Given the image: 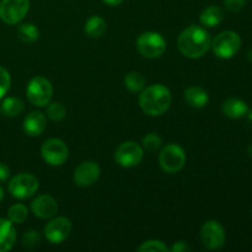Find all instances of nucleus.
<instances>
[{"instance_id":"f257e3e1","label":"nucleus","mask_w":252,"mask_h":252,"mask_svg":"<svg viewBox=\"0 0 252 252\" xmlns=\"http://www.w3.org/2000/svg\"><path fill=\"white\" fill-rule=\"evenodd\" d=\"M212 38L209 32L198 25H191L185 29L177 38V47L182 56L189 59L201 58L209 51Z\"/></svg>"},{"instance_id":"f03ea898","label":"nucleus","mask_w":252,"mask_h":252,"mask_svg":"<svg viewBox=\"0 0 252 252\" xmlns=\"http://www.w3.org/2000/svg\"><path fill=\"white\" fill-rule=\"evenodd\" d=\"M172 102L169 89L161 84H154L140 91L139 106L143 112L152 117H158L166 112Z\"/></svg>"},{"instance_id":"7ed1b4c3","label":"nucleus","mask_w":252,"mask_h":252,"mask_svg":"<svg viewBox=\"0 0 252 252\" xmlns=\"http://www.w3.org/2000/svg\"><path fill=\"white\" fill-rule=\"evenodd\" d=\"M26 95L33 106L46 107L53 96V85L44 76H34L27 84Z\"/></svg>"},{"instance_id":"20e7f679","label":"nucleus","mask_w":252,"mask_h":252,"mask_svg":"<svg viewBox=\"0 0 252 252\" xmlns=\"http://www.w3.org/2000/svg\"><path fill=\"white\" fill-rule=\"evenodd\" d=\"M159 164L160 167L167 174L180 172L186 164V152L179 144L170 143L160 152Z\"/></svg>"},{"instance_id":"39448f33","label":"nucleus","mask_w":252,"mask_h":252,"mask_svg":"<svg viewBox=\"0 0 252 252\" xmlns=\"http://www.w3.org/2000/svg\"><path fill=\"white\" fill-rule=\"evenodd\" d=\"M137 48L143 57L155 59L161 57L166 51V41L158 32H143L137 38Z\"/></svg>"},{"instance_id":"423d86ee","label":"nucleus","mask_w":252,"mask_h":252,"mask_svg":"<svg viewBox=\"0 0 252 252\" xmlns=\"http://www.w3.org/2000/svg\"><path fill=\"white\" fill-rule=\"evenodd\" d=\"M211 47L218 58H233L240 49L241 38L236 32L224 31L214 37Z\"/></svg>"},{"instance_id":"0eeeda50","label":"nucleus","mask_w":252,"mask_h":252,"mask_svg":"<svg viewBox=\"0 0 252 252\" xmlns=\"http://www.w3.org/2000/svg\"><path fill=\"white\" fill-rule=\"evenodd\" d=\"M39 187L36 176L27 172L16 175L9 182V192L14 198L27 199L33 196Z\"/></svg>"},{"instance_id":"6e6552de","label":"nucleus","mask_w":252,"mask_h":252,"mask_svg":"<svg viewBox=\"0 0 252 252\" xmlns=\"http://www.w3.org/2000/svg\"><path fill=\"white\" fill-rule=\"evenodd\" d=\"M30 10V0H1L0 20L7 25H16L24 20Z\"/></svg>"},{"instance_id":"1a4fd4ad","label":"nucleus","mask_w":252,"mask_h":252,"mask_svg":"<svg viewBox=\"0 0 252 252\" xmlns=\"http://www.w3.org/2000/svg\"><path fill=\"white\" fill-rule=\"evenodd\" d=\"M144 157V149L135 142H125L117 147L115 160L122 167H134L140 164Z\"/></svg>"},{"instance_id":"9d476101","label":"nucleus","mask_w":252,"mask_h":252,"mask_svg":"<svg viewBox=\"0 0 252 252\" xmlns=\"http://www.w3.org/2000/svg\"><path fill=\"white\" fill-rule=\"evenodd\" d=\"M41 154L44 161L51 166H61L69 157V149L62 139L52 138L46 140L41 148Z\"/></svg>"},{"instance_id":"9b49d317","label":"nucleus","mask_w":252,"mask_h":252,"mask_svg":"<svg viewBox=\"0 0 252 252\" xmlns=\"http://www.w3.org/2000/svg\"><path fill=\"white\" fill-rule=\"evenodd\" d=\"M201 240L208 250H218L225 243V230L218 221L208 220L201 228Z\"/></svg>"},{"instance_id":"f8f14e48","label":"nucleus","mask_w":252,"mask_h":252,"mask_svg":"<svg viewBox=\"0 0 252 252\" xmlns=\"http://www.w3.org/2000/svg\"><path fill=\"white\" fill-rule=\"evenodd\" d=\"M43 233L51 244L63 243L71 233V221L65 217H57L47 223Z\"/></svg>"},{"instance_id":"ddd939ff","label":"nucleus","mask_w":252,"mask_h":252,"mask_svg":"<svg viewBox=\"0 0 252 252\" xmlns=\"http://www.w3.org/2000/svg\"><path fill=\"white\" fill-rule=\"evenodd\" d=\"M101 169L97 162L84 161L76 166L74 171V182L80 187H90L100 179Z\"/></svg>"},{"instance_id":"4468645a","label":"nucleus","mask_w":252,"mask_h":252,"mask_svg":"<svg viewBox=\"0 0 252 252\" xmlns=\"http://www.w3.org/2000/svg\"><path fill=\"white\" fill-rule=\"evenodd\" d=\"M31 211L39 219H49L58 212V203L49 194H41L31 203Z\"/></svg>"},{"instance_id":"2eb2a0df","label":"nucleus","mask_w":252,"mask_h":252,"mask_svg":"<svg viewBox=\"0 0 252 252\" xmlns=\"http://www.w3.org/2000/svg\"><path fill=\"white\" fill-rule=\"evenodd\" d=\"M47 127L46 116L39 111H32L24 120V132L31 137H37L44 132Z\"/></svg>"},{"instance_id":"dca6fc26","label":"nucleus","mask_w":252,"mask_h":252,"mask_svg":"<svg viewBox=\"0 0 252 252\" xmlns=\"http://www.w3.org/2000/svg\"><path fill=\"white\" fill-rule=\"evenodd\" d=\"M16 243V230L9 219L0 218V252H7Z\"/></svg>"},{"instance_id":"f3484780","label":"nucleus","mask_w":252,"mask_h":252,"mask_svg":"<svg viewBox=\"0 0 252 252\" xmlns=\"http://www.w3.org/2000/svg\"><path fill=\"white\" fill-rule=\"evenodd\" d=\"M221 112L229 118L233 120H239L248 115L249 107L246 102L239 98H226L223 103H221Z\"/></svg>"},{"instance_id":"a211bd4d","label":"nucleus","mask_w":252,"mask_h":252,"mask_svg":"<svg viewBox=\"0 0 252 252\" xmlns=\"http://www.w3.org/2000/svg\"><path fill=\"white\" fill-rule=\"evenodd\" d=\"M184 97L186 102L193 108H203L208 105L209 96L204 89L199 86H189L185 90Z\"/></svg>"},{"instance_id":"6ab92c4d","label":"nucleus","mask_w":252,"mask_h":252,"mask_svg":"<svg viewBox=\"0 0 252 252\" xmlns=\"http://www.w3.org/2000/svg\"><path fill=\"white\" fill-rule=\"evenodd\" d=\"M224 15L223 11L219 6H208L201 12V16H199V21L203 26L206 27H216L223 21Z\"/></svg>"},{"instance_id":"aec40b11","label":"nucleus","mask_w":252,"mask_h":252,"mask_svg":"<svg viewBox=\"0 0 252 252\" xmlns=\"http://www.w3.org/2000/svg\"><path fill=\"white\" fill-rule=\"evenodd\" d=\"M25 103L19 97H6L0 105V112L5 117H17L24 111Z\"/></svg>"},{"instance_id":"412c9836","label":"nucleus","mask_w":252,"mask_h":252,"mask_svg":"<svg viewBox=\"0 0 252 252\" xmlns=\"http://www.w3.org/2000/svg\"><path fill=\"white\" fill-rule=\"evenodd\" d=\"M84 30H85L88 36H90L91 38H98V37H101L105 33L106 21L101 16H97V15L91 16L90 19L86 21Z\"/></svg>"},{"instance_id":"4be33fe9","label":"nucleus","mask_w":252,"mask_h":252,"mask_svg":"<svg viewBox=\"0 0 252 252\" xmlns=\"http://www.w3.org/2000/svg\"><path fill=\"white\" fill-rule=\"evenodd\" d=\"M147 80L139 71H130L125 76V86L130 93H140L145 88Z\"/></svg>"},{"instance_id":"5701e85b","label":"nucleus","mask_w":252,"mask_h":252,"mask_svg":"<svg viewBox=\"0 0 252 252\" xmlns=\"http://www.w3.org/2000/svg\"><path fill=\"white\" fill-rule=\"evenodd\" d=\"M17 36L25 43H32L39 37V30L34 24H22L17 27Z\"/></svg>"},{"instance_id":"b1692460","label":"nucleus","mask_w":252,"mask_h":252,"mask_svg":"<svg viewBox=\"0 0 252 252\" xmlns=\"http://www.w3.org/2000/svg\"><path fill=\"white\" fill-rule=\"evenodd\" d=\"M29 217V209L26 206L21 203L12 204L7 211V219L12 224H22Z\"/></svg>"},{"instance_id":"393cba45","label":"nucleus","mask_w":252,"mask_h":252,"mask_svg":"<svg viewBox=\"0 0 252 252\" xmlns=\"http://www.w3.org/2000/svg\"><path fill=\"white\" fill-rule=\"evenodd\" d=\"M66 115L65 106L62 102H49L47 105V116L51 118L52 121H62Z\"/></svg>"},{"instance_id":"a878e982","label":"nucleus","mask_w":252,"mask_h":252,"mask_svg":"<svg viewBox=\"0 0 252 252\" xmlns=\"http://www.w3.org/2000/svg\"><path fill=\"white\" fill-rule=\"evenodd\" d=\"M139 252H167L169 248L166 244L161 240H157V239H152V240H147L138 248Z\"/></svg>"},{"instance_id":"bb28decb","label":"nucleus","mask_w":252,"mask_h":252,"mask_svg":"<svg viewBox=\"0 0 252 252\" xmlns=\"http://www.w3.org/2000/svg\"><path fill=\"white\" fill-rule=\"evenodd\" d=\"M142 144H143L142 145L143 149H145L149 153H154L161 148L162 140L157 133H149V134H147L144 138H143Z\"/></svg>"},{"instance_id":"cd10ccee","label":"nucleus","mask_w":252,"mask_h":252,"mask_svg":"<svg viewBox=\"0 0 252 252\" xmlns=\"http://www.w3.org/2000/svg\"><path fill=\"white\" fill-rule=\"evenodd\" d=\"M10 85H11V76H10V73L4 66H0V100L10 90Z\"/></svg>"},{"instance_id":"c85d7f7f","label":"nucleus","mask_w":252,"mask_h":252,"mask_svg":"<svg viewBox=\"0 0 252 252\" xmlns=\"http://www.w3.org/2000/svg\"><path fill=\"white\" fill-rule=\"evenodd\" d=\"M41 241V234L36 230H29L22 235L21 243L25 248H32L36 246Z\"/></svg>"},{"instance_id":"c756f323","label":"nucleus","mask_w":252,"mask_h":252,"mask_svg":"<svg viewBox=\"0 0 252 252\" xmlns=\"http://www.w3.org/2000/svg\"><path fill=\"white\" fill-rule=\"evenodd\" d=\"M246 4V0H224V6L229 10V11H239L243 9Z\"/></svg>"},{"instance_id":"7c9ffc66","label":"nucleus","mask_w":252,"mask_h":252,"mask_svg":"<svg viewBox=\"0 0 252 252\" xmlns=\"http://www.w3.org/2000/svg\"><path fill=\"white\" fill-rule=\"evenodd\" d=\"M189 250H191V248L185 241H176L171 248H169V251L171 252H187Z\"/></svg>"},{"instance_id":"2f4dec72","label":"nucleus","mask_w":252,"mask_h":252,"mask_svg":"<svg viewBox=\"0 0 252 252\" xmlns=\"http://www.w3.org/2000/svg\"><path fill=\"white\" fill-rule=\"evenodd\" d=\"M10 177V169L4 162H0V182L6 181Z\"/></svg>"},{"instance_id":"473e14b6","label":"nucleus","mask_w":252,"mask_h":252,"mask_svg":"<svg viewBox=\"0 0 252 252\" xmlns=\"http://www.w3.org/2000/svg\"><path fill=\"white\" fill-rule=\"evenodd\" d=\"M102 1L105 2V4L110 5V6H117V5L122 4L125 0H102Z\"/></svg>"},{"instance_id":"72a5a7b5","label":"nucleus","mask_w":252,"mask_h":252,"mask_svg":"<svg viewBox=\"0 0 252 252\" xmlns=\"http://www.w3.org/2000/svg\"><path fill=\"white\" fill-rule=\"evenodd\" d=\"M4 199V189H1V186H0V202Z\"/></svg>"},{"instance_id":"f704fd0d","label":"nucleus","mask_w":252,"mask_h":252,"mask_svg":"<svg viewBox=\"0 0 252 252\" xmlns=\"http://www.w3.org/2000/svg\"><path fill=\"white\" fill-rule=\"evenodd\" d=\"M248 153H249V155H250V157L252 158V142L250 143V145H249V148H248Z\"/></svg>"},{"instance_id":"c9c22d12","label":"nucleus","mask_w":252,"mask_h":252,"mask_svg":"<svg viewBox=\"0 0 252 252\" xmlns=\"http://www.w3.org/2000/svg\"><path fill=\"white\" fill-rule=\"evenodd\" d=\"M248 59H249V61H250L251 63H252V49H251V51L249 52V53H248Z\"/></svg>"}]
</instances>
